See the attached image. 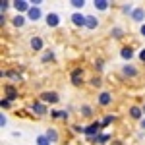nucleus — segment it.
<instances>
[{
	"instance_id": "dca6fc26",
	"label": "nucleus",
	"mask_w": 145,
	"mask_h": 145,
	"mask_svg": "<svg viewBox=\"0 0 145 145\" xmlns=\"http://www.w3.org/2000/svg\"><path fill=\"white\" fill-rule=\"evenodd\" d=\"M46 137L50 139V143L58 141V134H56V130H54V128H48V132H46Z\"/></svg>"
},
{
	"instance_id": "f03ea898",
	"label": "nucleus",
	"mask_w": 145,
	"mask_h": 145,
	"mask_svg": "<svg viewBox=\"0 0 145 145\" xmlns=\"http://www.w3.org/2000/svg\"><path fill=\"white\" fill-rule=\"evenodd\" d=\"M70 79H72L74 85H81V81H83V70H81V68H76V70L72 72Z\"/></svg>"
},
{
	"instance_id": "6ab92c4d",
	"label": "nucleus",
	"mask_w": 145,
	"mask_h": 145,
	"mask_svg": "<svg viewBox=\"0 0 145 145\" xmlns=\"http://www.w3.org/2000/svg\"><path fill=\"white\" fill-rule=\"evenodd\" d=\"M95 8H99V10H106V8H108V2H106V0H95Z\"/></svg>"
},
{
	"instance_id": "473e14b6",
	"label": "nucleus",
	"mask_w": 145,
	"mask_h": 145,
	"mask_svg": "<svg viewBox=\"0 0 145 145\" xmlns=\"http://www.w3.org/2000/svg\"><path fill=\"white\" fill-rule=\"evenodd\" d=\"M52 58H54V54H52V52H48V54H45L43 60H52Z\"/></svg>"
},
{
	"instance_id": "4468645a",
	"label": "nucleus",
	"mask_w": 145,
	"mask_h": 145,
	"mask_svg": "<svg viewBox=\"0 0 145 145\" xmlns=\"http://www.w3.org/2000/svg\"><path fill=\"white\" fill-rule=\"evenodd\" d=\"M141 114H143V110H141L139 106H132V108H130V116L135 118V120H139V118H141Z\"/></svg>"
},
{
	"instance_id": "a878e982",
	"label": "nucleus",
	"mask_w": 145,
	"mask_h": 145,
	"mask_svg": "<svg viewBox=\"0 0 145 145\" xmlns=\"http://www.w3.org/2000/svg\"><path fill=\"white\" fill-rule=\"evenodd\" d=\"M8 6H10V2H6V0H2V2H0V10H2V14L8 10Z\"/></svg>"
},
{
	"instance_id": "f257e3e1",
	"label": "nucleus",
	"mask_w": 145,
	"mask_h": 145,
	"mask_svg": "<svg viewBox=\"0 0 145 145\" xmlns=\"http://www.w3.org/2000/svg\"><path fill=\"white\" fill-rule=\"evenodd\" d=\"M101 128H103V122H93L91 126H87V128H85V135H87L89 139H95V137L99 135Z\"/></svg>"
},
{
	"instance_id": "393cba45",
	"label": "nucleus",
	"mask_w": 145,
	"mask_h": 145,
	"mask_svg": "<svg viewBox=\"0 0 145 145\" xmlns=\"http://www.w3.org/2000/svg\"><path fill=\"white\" fill-rule=\"evenodd\" d=\"M112 120H114V116H110V114H108V116H105V118H103V126H108Z\"/></svg>"
},
{
	"instance_id": "423d86ee",
	"label": "nucleus",
	"mask_w": 145,
	"mask_h": 145,
	"mask_svg": "<svg viewBox=\"0 0 145 145\" xmlns=\"http://www.w3.org/2000/svg\"><path fill=\"white\" fill-rule=\"evenodd\" d=\"M27 18H29L31 22H37V20L41 18V10H39L37 6H31V10L27 12Z\"/></svg>"
},
{
	"instance_id": "5701e85b",
	"label": "nucleus",
	"mask_w": 145,
	"mask_h": 145,
	"mask_svg": "<svg viewBox=\"0 0 145 145\" xmlns=\"http://www.w3.org/2000/svg\"><path fill=\"white\" fill-rule=\"evenodd\" d=\"M70 4H72L74 8H83V4H85V2H83V0H72Z\"/></svg>"
},
{
	"instance_id": "a211bd4d",
	"label": "nucleus",
	"mask_w": 145,
	"mask_h": 145,
	"mask_svg": "<svg viewBox=\"0 0 145 145\" xmlns=\"http://www.w3.org/2000/svg\"><path fill=\"white\" fill-rule=\"evenodd\" d=\"M120 54H122V58H128V60H130V58L134 56V52H132V48H130V46H124Z\"/></svg>"
},
{
	"instance_id": "7c9ffc66",
	"label": "nucleus",
	"mask_w": 145,
	"mask_h": 145,
	"mask_svg": "<svg viewBox=\"0 0 145 145\" xmlns=\"http://www.w3.org/2000/svg\"><path fill=\"white\" fill-rule=\"evenodd\" d=\"M6 124H8V120H6V116H4V114H2V116H0V126H2V128H4V126H6Z\"/></svg>"
},
{
	"instance_id": "7ed1b4c3",
	"label": "nucleus",
	"mask_w": 145,
	"mask_h": 145,
	"mask_svg": "<svg viewBox=\"0 0 145 145\" xmlns=\"http://www.w3.org/2000/svg\"><path fill=\"white\" fill-rule=\"evenodd\" d=\"M12 4H14V8L18 10V14H22V12H29V10H31L29 2H25V0H16V2H12Z\"/></svg>"
},
{
	"instance_id": "ddd939ff",
	"label": "nucleus",
	"mask_w": 145,
	"mask_h": 145,
	"mask_svg": "<svg viewBox=\"0 0 145 145\" xmlns=\"http://www.w3.org/2000/svg\"><path fill=\"white\" fill-rule=\"evenodd\" d=\"M4 93L8 95V101H12V99H18V93H16V89H14L12 85H6V87H4Z\"/></svg>"
},
{
	"instance_id": "0eeeda50",
	"label": "nucleus",
	"mask_w": 145,
	"mask_h": 145,
	"mask_svg": "<svg viewBox=\"0 0 145 145\" xmlns=\"http://www.w3.org/2000/svg\"><path fill=\"white\" fill-rule=\"evenodd\" d=\"M33 112H35V114H45V112H46V105L43 103V101L33 103Z\"/></svg>"
},
{
	"instance_id": "9d476101",
	"label": "nucleus",
	"mask_w": 145,
	"mask_h": 145,
	"mask_svg": "<svg viewBox=\"0 0 145 145\" xmlns=\"http://www.w3.org/2000/svg\"><path fill=\"white\" fill-rule=\"evenodd\" d=\"M99 103L103 105V106H106V105H110V103H112V97H110V93H101V95H99Z\"/></svg>"
},
{
	"instance_id": "2eb2a0df",
	"label": "nucleus",
	"mask_w": 145,
	"mask_h": 145,
	"mask_svg": "<svg viewBox=\"0 0 145 145\" xmlns=\"http://www.w3.org/2000/svg\"><path fill=\"white\" fill-rule=\"evenodd\" d=\"M124 76H130V78H134V76H137V70H135L134 66H124Z\"/></svg>"
},
{
	"instance_id": "c9c22d12",
	"label": "nucleus",
	"mask_w": 145,
	"mask_h": 145,
	"mask_svg": "<svg viewBox=\"0 0 145 145\" xmlns=\"http://www.w3.org/2000/svg\"><path fill=\"white\" fill-rule=\"evenodd\" d=\"M141 35L145 37V25H141Z\"/></svg>"
},
{
	"instance_id": "bb28decb",
	"label": "nucleus",
	"mask_w": 145,
	"mask_h": 145,
	"mask_svg": "<svg viewBox=\"0 0 145 145\" xmlns=\"http://www.w3.org/2000/svg\"><path fill=\"white\" fill-rule=\"evenodd\" d=\"M6 78H12V79H22V76H18V74H14V72H8V74H4Z\"/></svg>"
},
{
	"instance_id": "6e6552de",
	"label": "nucleus",
	"mask_w": 145,
	"mask_h": 145,
	"mask_svg": "<svg viewBox=\"0 0 145 145\" xmlns=\"http://www.w3.org/2000/svg\"><path fill=\"white\" fill-rule=\"evenodd\" d=\"M143 18H145V10L143 8H135L134 14H132V20L134 22H143Z\"/></svg>"
},
{
	"instance_id": "9b49d317",
	"label": "nucleus",
	"mask_w": 145,
	"mask_h": 145,
	"mask_svg": "<svg viewBox=\"0 0 145 145\" xmlns=\"http://www.w3.org/2000/svg\"><path fill=\"white\" fill-rule=\"evenodd\" d=\"M99 25V20L95 18V16H87V22H85V27L87 29H95Z\"/></svg>"
},
{
	"instance_id": "c756f323",
	"label": "nucleus",
	"mask_w": 145,
	"mask_h": 145,
	"mask_svg": "<svg viewBox=\"0 0 145 145\" xmlns=\"http://www.w3.org/2000/svg\"><path fill=\"white\" fill-rule=\"evenodd\" d=\"M91 85H93V87H99V85H101V79L99 78H93V79H91Z\"/></svg>"
},
{
	"instance_id": "72a5a7b5",
	"label": "nucleus",
	"mask_w": 145,
	"mask_h": 145,
	"mask_svg": "<svg viewBox=\"0 0 145 145\" xmlns=\"http://www.w3.org/2000/svg\"><path fill=\"white\" fill-rule=\"evenodd\" d=\"M95 68L101 70V68H103V60H97V62H95Z\"/></svg>"
},
{
	"instance_id": "c85d7f7f",
	"label": "nucleus",
	"mask_w": 145,
	"mask_h": 145,
	"mask_svg": "<svg viewBox=\"0 0 145 145\" xmlns=\"http://www.w3.org/2000/svg\"><path fill=\"white\" fill-rule=\"evenodd\" d=\"M0 106H2V108H8V106H10V101H8V99H2V101H0Z\"/></svg>"
},
{
	"instance_id": "2f4dec72",
	"label": "nucleus",
	"mask_w": 145,
	"mask_h": 145,
	"mask_svg": "<svg viewBox=\"0 0 145 145\" xmlns=\"http://www.w3.org/2000/svg\"><path fill=\"white\" fill-rule=\"evenodd\" d=\"M74 130H76V132H81V134H85V128H81V126H74Z\"/></svg>"
},
{
	"instance_id": "20e7f679",
	"label": "nucleus",
	"mask_w": 145,
	"mask_h": 145,
	"mask_svg": "<svg viewBox=\"0 0 145 145\" xmlns=\"http://www.w3.org/2000/svg\"><path fill=\"white\" fill-rule=\"evenodd\" d=\"M41 101H43V103H50V105H52V103H56V101H58V93H54V91H45V93L41 95Z\"/></svg>"
},
{
	"instance_id": "1a4fd4ad",
	"label": "nucleus",
	"mask_w": 145,
	"mask_h": 145,
	"mask_svg": "<svg viewBox=\"0 0 145 145\" xmlns=\"http://www.w3.org/2000/svg\"><path fill=\"white\" fill-rule=\"evenodd\" d=\"M46 23H48L50 27H56V25L60 23V18H58V14H48V16H46Z\"/></svg>"
},
{
	"instance_id": "aec40b11",
	"label": "nucleus",
	"mask_w": 145,
	"mask_h": 145,
	"mask_svg": "<svg viewBox=\"0 0 145 145\" xmlns=\"http://www.w3.org/2000/svg\"><path fill=\"white\" fill-rule=\"evenodd\" d=\"M95 139H97V143H106V141L110 139V135H108V134H99Z\"/></svg>"
},
{
	"instance_id": "cd10ccee",
	"label": "nucleus",
	"mask_w": 145,
	"mask_h": 145,
	"mask_svg": "<svg viewBox=\"0 0 145 145\" xmlns=\"http://www.w3.org/2000/svg\"><path fill=\"white\" fill-rule=\"evenodd\" d=\"M122 12H124V14H134V8L128 4V6H124V8H122Z\"/></svg>"
},
{
	"instance_id": "412c9836",
	"label": "nucleus",
	"mask_w": 145,
	"mask_h": 145,
	"mask_svg": "<svg viewBox=\"0 0 145 145\" xmlns=\"http://www.w3.org/2000/svg\"><path fill=\"white\" fill-rule=\"evenodd\" d=\"M37 145H50V139L46 135H39L37 137Z\"/></svg>"
},
{
	"instance_id": "58836bf2",
	"label": "nucleus",
	"mask_w": 145,
	"mask_h": 145,
	"mask_svg": "<svg viewBox=\"0 0 145 145\" xmlns=\"http://www.w3.org/2000/svg\"><path fill=\"white\" fill-rule=\"evenodd\" d=\"M141 110H143V114H145V105H143V108H141Z\"/></svg>"
},
{
	"instance_id": "4c0bfd02",
	"label": "nucleus",
	"mask_w": 145,
	"mask_h": 145,
	"mask_svg": "<svg viewBox=\"0 0 145 145\" xmlns=\"http://www.w3.org/2000/svg\"><path fill=\"white\" fill-rule=\"evenodd\" d=\"M141 128H143V130H145V120H141Z\"/></svg>"
},
{
	"instance_id": "b1692460",
	"label": "nucleus",
	"mask_w": 145,
	"mask_h": 145,
	"mask_svg": "<svg viewBox=\"0 0 145 145\" xmlns=\"http://www.w3.org/2000/svg\"><path fill=\"white\" fill-rule=\"evenodd\" d=\"M112 35H114L116 39H120V37H122V29H120V27H114V29H112Z\"/></svg>"
},
{
	"instance_id": "f3484780",
	"label": "nucleus",
	"mask_w": 145,
	"mask_h": 145,
	"mask_svg": "<svg viewBox=\"0 0 145 145\" xmlns=\"http://www.w3.org/2000/svg\"><path fill=\"white\" fill-rule=\"evenodd\" d=\"M23 23H25V18H23L22 14H18V16L14 18V25H16V27H22Z\"/></svg>"
},
{
	"instance_id": "4be33fe9",
	"label": "nucleus",
	"mask_w": 145,
	"mask_h": 145,
	"mask_svg": "<svg viewBox=\"0 0 145 145\" xmlns=\"http://www.w3.org/2000/svg\"><path fill=\"white\" fill-rule=\"evenodd\" d=\"M81 114H83V116H91V114H93L91 106H87V105H85V106H81Z\"/></svg>"
},
{
	"instance_id": "39448f33",
	"label": "nucleus",
	"mask_w": 145,
	"mask_h": 145,
	"mask_svg": "<svg viewBox=\"0 0 145 145\" xmlns=\"http://www.w3.org/2000/svg\"><path fill=\"white\" fill-rule=\"evenodd\" d=\"M85 22H87V16H81V14H78V12L72 16V23L78 25V27L79 25H85Z\"/></svg>"
},
{
	"instance_id": "f704fd0d",
	"label": "nucleus",
	"mask_w": 145,
	"mask_h": 145,
	"mask_svg": "<svg viewBox=\"0 0 145 145\" xmlns=\"http://www.w3.org/2000/svg\"><path fill=\"white\" fill-rule=\"evenodd\" d=\"M139 58H141V60H143V62H145V48H143V50H141V52H139Z\"/></svg>"
},
{
	"instance_id": "f8f14e48",
	"label": "nucleus",
	"mask_w": 145,
	"mask_h": 145,
	"mask_svg": "<svg viewBox=\"0 0 145 145\" xmlns=\"http://www.w3.org/2000/svg\"><path fill=\"white\" fill-rule=\"evenodd\" d=\"M31 48H33V50H41V48H43V39H41V37H33V39H31Z\"/></svg>"
},
{
	"instance_id": "e433bc0d",
	"label": "nucleus",
	"mask_w": 145,
	"mask_h": 145,
	"mask_svg": "<svg viewBox=\"0 0 145 145\" xmlns=\"http://www.w3.org/2000/svg\"><path fill=\"white\" fill-rule=\"evenodd\" d=\"M112 145H122V141H114V143H112Z\"/></svg>"
}]
</instances>
